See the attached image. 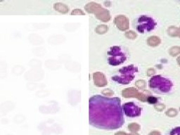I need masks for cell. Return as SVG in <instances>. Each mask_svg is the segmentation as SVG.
I'll return each mask as SVG.
<instances>
[{"label":"cell","mask_w":180,"mask_h":135,"mask_svg":"<svg viewBox=\"0 0 180 135\" xmlns=\"http://www.w3.org/2000/svg\"><path fill=\"white\" fill-rule=\"evenodd\" d=\"M125 123L120 99L95 95L89 99V124L97 129L115 130Z\"/></svg>","instance_id":"1"},{"label":"cell","mask_w":180,"mask_h":135,"mask_svg":"<svg viewBox=\"0 0 180 135\" xmlns=\"http://www.w3.org/2000/svg\"><path fill=\"white\" fill-rule=\"evenodd\" d=\"M149 87L158 94H168L172 91L173 84L169 79L161 75H155L149 80Z\"/></svg>","instance_id":"2"},{"label":"cell","mask_w":180,"mask_h":135,"mask_svg":"<svg viewBox=\"0 0 180 135\" xmlns=\"http://www.w3.org/2000/svg\"><path fill=\"white\" fill-rule=\"evenodd\" d=\"M137 70V68L132 65L127 66V67H124L122 69L119 70L117 74L113 76L112 79L113 80L115 81L118 83L127 85L135 78V73Z\"/></svg>","instance_id":"3"},{"label":"cell","mask_w":180,"mask_h":135,"mask_svg":"<svg viewBox=\"0 0 180 135\" xmlns=\"http://www.w3.org/2000/svg\"><path fill=\"white\" fill-rule=\"evenodd\" d=\"M134 27L141 33L150 32L155 28L156 23L152 18L148 16H141L134 21Z\"/></svg>","instance_id":"4"},{"label":"cell","mask_w":180,"mask_h":135,"mask_svg":"<svg viewBox=\"0 0 180 135\" xmlns=\"http://www.w3.org/2000/svg\"><path fill=\"white\" fill-rule=\"evenodd\" d=\"M127 59L125 53L122 52L121 48L118 46H114L108 52V61L112 65L121 64Z\"/></svg>","instance_id":"5"},{"label":"cell","mask_w":180,"mask_h":135,"mask_svg":"<svg viewBox=\"0 0 180 135\" xmlns=\"http://www.w3.org/2000/svg\"><path fill=\"white\" fill-rule=\"evenodd\" d=\"M122 111L126 116L129 118H135L141 115V108L133 102L125 103L122 106Z\"/></svg>","instance_id":"6"},{"label":"cell","mask_w":180,"mask_h":135,"mask_svg":"<svg viewBox=\"0 0 180 135\" xmlns=\"http://www.w3.org/2000/svg\"><path fill=\"white\" fill-rule=\"evenodd\" d=\"M54 8L55 10L58 11V12L63 13V14H66L68 11V7L66 6V5L61 4V3H56L54 4Z\"/></svg>","instance_id":"7"},{"label":"cell","mask_w":180,"mask_h":135,"mask_svg":"<svg viewBox=\"0 0 180 135\" xmlns=\"http://www.w3.org/2000/svg\"><path fill=\"white\" fill-rule=\"evenodd\" d=\"M166 135H180V127H176L170 129Z\"/></svg>","instance_id":"8"},{"label":"cell","mask_w":180,"mask_h":135,"mask_svg":"<svg viewBox=\"0 0 180 135\" xmlns=\"http://www.w3.org/2000/svg\"><path fill=\"white\" fill-rule=\"evenodd\" d=\"M148 103H157V99L155 97H153V96H150V97L148 99Z\"/></svg>","instance_id":"9"},{"label":"cell","mask_w":180,"mask_h":135,"mask_svg":"<svg viewBox=\"0 0 180 135\" xmlns=\"http://www.w3.org/2000/svg\"><path fill=\"white\" fill-rule=\"evenodd\" d=\"M7 135H11V134H7Z\"/></svg>","instance_id":"10"}]
</instances>
